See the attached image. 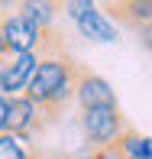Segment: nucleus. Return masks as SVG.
<instances>
[{
  "instance_id": "7ed1b4c3",
  "label": "nucleus",
  "mask_w": 152,
  "mask_h": 159,
  "mask_svg": "<svg viewBox=\"0 0 152 159\" xmlns=\"http://www.w3.org/2000/svg\"><path fill=\"white\" fill-rule=\"evenodd\" d=\"M75 101L81 104V111H84V107L117 104V98H113V88L97 75V71H91L88 65H78V71H75Z\"/></svg>"
},
{
  "instance_id": "1a4fd4ad",
  "label": "nucleus",
  "mask_w": 152,
  "mask_h": 159,
  "mask_svg": "<svg viewBox=\"0 0 152 159\" xmlns=\"http://www.w3.org/2000/svg\"><path fill=\"white\" fill-rule=\"evenodd\" d=\"M0 159H26V146H23V140L3 130V133H0Z\"/></svg>"
},
{
  "instance_id": "0eeeda50",
  "label": "nucleus",
  "mask_w": 152,
  "mask_h": 159,
  "mask_svg": "<svg viewBox=\"0 0 152 159\" xmlns=\"http://www.w3.org/2000/svg\"><path fill=\"white\" fill-rule=\"evenodd\" d=\"M104 16L107 20H120L126 23L129 30H149V20H152V3L149 0H113V3H104Z\"/></svg>"
},
{
  "instance_id": "f03ea898",
  "label": "nucleus",
  "mask_w": 152,
  "mask_h": 159,
  "mask_svg": "<svg viewBox=\"0 0 152 159\" xmlns=\"http://www.w3.org/2000/svg\"><path fill=\"white\" fill-rule=\"evenodd\" d=\"M126 127L129 124H126V117H123V111L117 104L84 107V111H81V133H84V140H88L94 149H104L107 143L117 140Z\"/></svg>"
},
{
  "instance_id": "9d476101",
  "label": "nucleus",
  "mask_w": 152,
  "mask_h": 159,
  "mask_svg": "<svg viewBox=\"0 0 152 159\" xmlns=\"http://www.w3.org/2000/svg\"><path fill=\"white\" fill-rule=\"evenodd\" d=\"M91 7H94L91 0H71V3H62V10H68V16H71V20H78L81 13H88Z\"/></svg>"
},
{
  "instance_id": "423d86ee",
  "label": "nucleus",
  "mask_w": 152,
  "mask_h": 159,
  "mask_svg": "<svg viewBox=\"0 0 152 159\" xmlns=\"http://www.w3.org/2000/svg\"><path fill=\"white\" fill-rule=\"evenodd\" d=\"M3 130H7V133H13V136H20V140H26V136H33V133H42V130H39V117H36V107H33L23 94L7 98Z\"/></svg>"
},
{
  "instance_id": "f257e3e1",
  "label": "nucleus",
  "mask_w": 152,
  "mask_h": 159,
  "mask_svg": "<svg viewBox=\"0 0 152 159\" xmlns=\"http://www.w3.org/2000/svg\"><path fill=\"white\" fill-rule=\"evenodd\" d=\"M78 62L71 52L62 55H49L39 59L23 88V98L36 107V117H39V130H46L49 124H59V117L68 111V104L75 101V71Z\"/></svg>"
},
{
  "instance_id": "39448f33",
  "label": "nucleus",
  "mask_w": 152,
  "mask_h": 159,
  "mask_svg": "<svg viewBox=\"0 0 152 159\" xmlns=\"http://www.w3.org/2000/svg\"><path fill=\"white\" fill-rule=\"evenodd\" d=\"M36 52H23V55H7L3 62H0V94L3 98H13L20 94V91L26 88V81H29L33 68H36Z\"/></svg>"
},
{
  "instance_id": "9b49d317",
  "label": "nucleus",
  "mask_w": 152,
  "mask_h": 159,
  "mask_svg": "<svg viewBox=\"0 0 152 159\" xmlns=\"http://www.w3.org/2000/svg\"><path fill=\"white\" fill-rule=\"evenodd\" d=\"M3 120H7V98L0 94V133H3Z\"/></svg>"
},
{
  "instance_id": "6e6552de",
  "label": "nucleus",
  "mask_w": 152,
  "mask_h": 159,
  "mask_svg": "<svg viewBox=\"0 0 152 159\" xmlns=\"http://www.w3.org/2000/svg\"><path fill=\"white\" fill-rule=\"evenodd\" d=\"M75 23H78V33H81L84 39H94V42H113L117 39V26H113L97 7H91L88 13H81Z\"/></svg>"
},
{
  "instance_id": "ddd939ff",
  "label": "nucleus",
  "mask_w": 152,
  "mask_h": 159,
  "mask_svg": "<svg viewBox=\"0 0 152 159\" xmlns=\"http://www.w3.org/2000/svg\"><path fill=\"white\" fill-rule=\"evenodd\" d=\"M26 159H46L42 153H26Z\"/></svg>"
},
{
  "instance_id": "f8f14e48",
  "label": "nucleus",
  "mask_w": 152,
  "mask_h": 159,
  "mask_svg": "<svg viewBox=\"0 0 152 159\" xmlns=\"http://www.w3.org/2000/svg\"><path fill=\"white\" fill-rule=\"evenodd\" d=\"M7 55H10V52H7V42H3V36H0V62H3Z\"/></svg>"
},
{
  "instance_id": "20e7f679",
  "label": "nucleus",
  "mask_w": 152,
  "mask_h": 159,
  "mask_svg": "<svg viewBox=\"0 0 152 159\" xmlns=\"http://www.w3.org/2000/svg\"><path fill=\"white\" fill-rule=\"evenodd\" d=\"M0 36L7 42V52L10 55H23V52H33L36 42H39V26L33 20L20 16V13H7L0 20Z\"/></svg>"
},
{
  "instance_id": "4468645a",
  "label": "nucleus",
  "mask_w": 152,
  "mask_h": 159,
  "mask_svg": "<svg viewBox=\"0 0 152 159\" xmlns=\"http://www.w3.org/2000/svg\"><path fill=\"white\" fill-rule=\"evenodd\" d=\"M3 10H7V7H3V3H0V20H3V16H7V13H3Z\"/></svg>"
}]
</instances>
